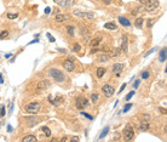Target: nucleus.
<instances>
[{"instance_id":"864d4df0","label":"nucleus","mask_w":167,"mask_h":142,"mask_svg":"<svg viewBox=\"0 0 167 142\" xmlns=\"http://www.w3.org/2000/svg\"><path fill=\"white\" fill-rule=\"evenodd\" d=\"M0 83H1V84H4V77H3V75H0Z\"/></svg>"},{"instance_id":"5701e85b","label":"nucleus","mask_w":167,"mask_h":142,"mask_svg":"<svg viewBox=\"0 0 167 142\" xmlns=\"http://www.w3.org/2000/svg\"><path fill=\"white\" fill-rule=\"evenodd\" d=\"M143 22H144V18H143V17H138L136 21H134V26H136V27H138V28H140V27H142V24H143Z\"/></svg>"},{"instance_id":"a878e982","label":"nucleus","mask_w":167,"mask_h":142,"mask_svg":"<svg viewBox=\"0 0 167 142\" xmlns=\"http://www.w3.org/2000/svg\"><path fill=\"white\" fill-rule=\"evenodd\" d=\"M108 132H109V126H105V128L103 129V131L101 132V135H99V139H103L104 136H107Z\"/></svg>"},{"instance_id":"2f4dec72","label":"nucleus","mask_w":167,"mask_h":142,"mask_svg":"<svg viewBox=\"0 0 167 142\" xmlns=\"http://www.w3.org/2000/svg\"><path fill=\"white\" fill-rule=\"evenodd\" d=\"M133 95H134V91H131V92H129V94H127V96L125 97V100H126V101H130V100L133 97Z\"/></svg>"},{"instance_id":"4d7b16f0","label":"nucleus","mask_w":167,"mask_h":142,"mask_svg":"<svg viewBox=\"0 0 167 142\" xmlns=\"http://www.w3.org/2000/svg\"><path fill=\"white\" fill-rule=\"evenodd\" d=\"M166 73H167V67H166Z\"/></svg>"},{"instance_id":"2eb2a0df","label":"nucleus","mask_w":167,"mask_h":142,"mask_svg":"<svg viewBox=\"0 0 167 142\" xmlns=\"http://www.w3.org/2000/svg\"><path fill=\"white\" fill-rule=\"evenodd\" d=\"M105 29H109V30H115V29L118 28V26H116V23H114V22H107L104 24Z\"/></svg>"},{"instance_id":"09e8293b","label":"nucleus","mask_w":167,"mask_h":142,"mask_svg":"<svg viewBox=\"0 0 167 142\" xmlns=\"http://www.w3.org/2000/svg\"><path fill=\"white\" fill-rule=\"evenodd\" d=\"M102 1H103L104 4H107V5H109V4L111 3V0H102Z\"/></svg>"},{"instance_id":"ea45409f","label":"nucleus","mask_w":167,"mask_h":142,"mask_svg":"<svg viewBox=\"0 0 167 142\" xmlns=\"http://www.w3.org/2000/svg\"><path fill=\"white\" fill-rule=\"evenodd\" d=\"M138 86H139V80H136V82H134V84H133V88H134V89H137Z\"/></svg>"},{"instance_id":"4468645a","label":"nucleus","mask_w":167,"mask_h":142,"mask_svg":"<svg viewBox=\"0 0 167 142\" xmlns=\"http://www.w3.org/2000/svg\"><path fill=\"white\" fill-rule=\"evenodd\" d=\"M68 15H64V14H58V15H56V17H55V20L57 22H64V21H67L68 20Z\"/></svg>"},{"instance_id":"9b49d317","label":"nucleus","mask_w":167,"mask_h":142,"mask_svg":"<svg viewBox=\"0 0 167 142\" xmlns=\"http://www.w3.org/2000/svg\"><path fill=\"white\" fill-rule=\"evenodd\" d=\"M39 123V119L36 117H28L25 119V125H27L28 128H33L35 125Z\"/></svg>"},{"instance_id":"aec40b11","label":"nucleus","mask_w":167,"mask_h":142,"mask_svg":"<svg viewBox=\"0 0 167 142\" xmlns=\"http://www.w3.org/2000/svg\"><path fill=\"white\" fill-rule=\"evenodd\" d=\"M119 22L121 23L122 26H125V27H130L131 26V22L127 20V18H124V17H119Z\"/></svg>"},{"instance_id":"7ed1b4c3","label":"nucleus","mask_w":167,"mask_h":142,"mask_svg":"<svg viewBox=\"0 0 167 142\" xmlns=\"http://www.w3.org/2000/svg\"><path fill=\"white\" fill-rule=\"evenodd\" d=\"M122 135H124V139H125L126 141H130V140H132L133 137H134V130H133V128L131 125L127 124L125 128H124Z\"/></svg>"},{"instance_id":"72a5a7b5","label":"nucleus","mask_w":167,"mask_h":142,"mask_svg":"<svg viewBox=\"0 0 167 142\" xmlns=\"http://www.w3.org/2000/svg\"><path fill=\"white\" fill-rule=\"evenodd\" d=\"M83 115V117H86L87 119H90V120H93V117H92V115H90V114L88 113H85V112H82V113H81Z\"/></svg>"},{"instance_id":"e433bc0d","label":"nucleus","mask_w":167,"mask_h":142,"mask_svg":"<svg viewBox=\"0 0 167 142\" xmlns=\"http://www.w3.org/2000/svg\"><path fill=\"white\" fill-rule=\"evenodd\" d=\"M0 112H1V114H0V115H1V117H4V115H5V106H1Z\"/></svg>"},{"instance_id":"58836bf2","label":"nucleus","mask_w":167,"mask_h":142,"mask_svg":"<svg viewBox=\"0 0 167 142\" xmlns=\"http://www.w3.org/2000/svg\"><path fill=\"white\" fill-rule=\"evenodd\" d=\"M81 34H82V35L87 34V29H85V27H81Z\"/></svg>"},{"instance_id":"c85d7f7f","label":"nucleus","mask_w":167,"mask_h":142,"mask_svg":"<svg viewBox=\"0 0 167 142\" xmlns=\"http://www.w3.org/2000/svg\"><path fill=\"white\" fill-rule=\"evenodd\" d=\"M7 18H10V20H15V18L18 17V14H11V12H9V14L6 15Z\"/></svg>"},{"instance_id":"49530a36","label":"nucleus","mask_w":167,"mask_h":142,"mask_svg":"<svg viewBox=\"0 0 167 142\" xmlns=\"http://www.w3.org/2000/svg\"><path fill=\"white\" fill-rule=\"evenodd\" d=\"M137 1H138L139 4H143V5H144V4H145L146 1H148V0H137Z\"/></svg>"},{"instance_id":"a211bd4d","label":"nucleus","mask_w":167,"mask_h":142,"mask_svg":"<svg viewBox=\"0 0 167 142\" xmlns=\"http://www.w3.org/2000/svg\"><path fill=\"white\" fill-rule=\"evenodd\" d=\"M121 50L122 51H127V36L124 35L122 36V40H121Z\"/></svg>"},{"instance_id":"20e7f679","label":"nucleus","mask_w":167,"mask_h":142,"mask_svg":"<svg viewBox=\"0 0 167 142\" xmlns=\"http://www.w3.org/2000/svg\"><path fill=\"white\" fill-rule=\"evenodd\" d=\"M87 106H88V100H87L86 97L80 96V97H78L76 101H75V107H76L78 109H83V108H86Z\"/></svg>"},{"instance_id":"9d476101","label":"nucleus","mask_w":167,"mask_h":142,"mask_svg":"<svg viewBox=\"0 0 167 142\" xmlns=\"http://www.w3.org/2000/svg\"><path fill=\"white\" fill-rule=\"evenodd\" d=\"M63 67H64V69L67 72H73L75 69V64H74V62L72 60H67L63 62Z\"/></svg>"},{"instance_id":"8fccbe9b","label":"nucleus","mask_w":167,"mask_h":142,"mask_svg":"<svg viewBox=\"0 0 167 142\" xmlns=\"http://www.w3.org/2000/svg\"><path fill=\"white\" fill-rule=\"evenodd\" d=\"M160 112H161V113L167 114V109H164V108H160Z\"/></svg>"},{"instance_id":"bb28decb","label":"nucleus","mask_w":167,"mask_h":142,"mask_svg":"<svg viewBox=\"0 0 167 142\" xmlns=\"http://www.w3.org/2000/svg\"><path fill=\"white\" fill-rule=\"evenodd\" d=\"M99 41H101V38H97V39H93L91 41V46L92 47H96L99 45Z\"/></svg>"},{"instance_id":"6ab92c4d","label":"nucleus","mask_w":167,"mask_h":142,"mask_svg":"<svg viewBox=\"0 0 167 142\" xmlns=\"http://www.w3.org/2000/svg\"><path fill=\"white\" fill-rule=\"evenodd\" d=\"M149 129V124H148V121H142L140 124H139V130L140 131H146Z\"/></svg>"},{"instance_id":"39448f33","label":"nucleus","mask_w":167,"mask_h":142,"mask_svg":"<svg viewBox=\"0 0 167 142\" xmlns=\"http://www.w3.org/2000/svg\"><path fill=\"white\" fill-rule=\"evenodd\" d=\"M73 15L75 17H81V18H90V20L94 18V15L92 12H83L81 10H74Z\"/></svg>"},{"instance_id":"dca6fc26","label":"nucleus","mask_w":167,"mask_h":142,"mask_svg":"<svg viewBox=\"0 0 167 142\" xmlns=\"http://www.w3.org/2000/svg\"><path fill=\"white\" fill-rule=\"evenodd\" d=\"M22 141L23 142H36L38 139H36L34 135H28V136H25V137H23Z\"/></svg>"},{"instance_id":"7c9ffc66","label":"nucleus","mask_w":167,"mask_h":142,"mask_svg":"<svg viewBox=\"0 0 167 142\" xmlns=\"http://www.w3.org/2000/svg\"><path fill=\"white\" fill-rule=\"evenodd\" d=\"M131 107H132V103H127L125 107H124V109H122V112L124 113H126V112H129L130 109H131Z\"/></svg>"},{"instance_id":"412c9836","label":"nucleus","mask_w":167,"mask_h":142,"mask_svg":"<svg viewBox=\"0 0 167 142\" xmlns=\"http://www.w3.org/2000/svg\"><path fill=\"white\" fill-rule=\"evenodd\" d=\"M105 68L104 67H98L97 68V77L98 78H102V77H103V75L105 74Z\"/></svg>"},{"instance_id":"c756f323","label":"nucleus","mask_w":167,"mask_h":142,"mask_svg":"<svg viewBox=\"0 0 167 142\" xmlns=\"http://www.w3.org/2000/svg\"><path fill=\"white\" fill-rule=\"evenodd\" d=\"M7 36H9V32H7V30H1L0 38H1V39H6Z\"/></svg>"},{"instance_id":"cd10ccee","label":"nucleus","mask_w":167,"mask_h":142,"mask_svg":"<svg viewBox=\"0 0 167 142\" xmlns=\"http://www.w3.org/2000/svg\"><path fill=\"white\" fill-rule=\"evenodd\" d=\"M91 100H92V102L96 104V103L98 102V94H92V95H91Z\"/></svg>"},{"instance_id":"37998d69","label":"nucleus","mask_w":167,"mask_h":142,"mask_svg":"<svg viewBox=\"0 0 167 142\" xmlns=\"http://www.w3.org/2000/svg\"><path fill=\"white\" fill-rule=\"evenodd\" d=\"M153 23H154L153 20H149V21H148V27H151V26H153Z\"/></svg>"},{"instance_id":"0eeeda50","label":"nucleus","mask_w":167,"mask_h":142,"mask_svg":"<svg viewBox=\"0 0 167 142\" xmlns=\"http://www.w3.org/2000/svg\"><path fill=\"white\" fill-rule=\"evenodd\" d=\"M159 7V0H148L145 3V10L146 11H154Z\"/></svg>"},{"instance_id":"79ce46f5","label":"nucleus","mask_w":167,"mask_h":142,"mask_svg":"<svg viewBox=\"0 0 167 142\" xmlns=\"http://www.w3.org/2000/svg\"><path fill=\"white\" fill-rule=\"evenodd\" d=\"M70 141H79V137H78V136H73V137L70 139Z\"/></svg>"},{"instance_id":"6e6552de","label":"nucleus","mask_w":167,"mask_h":142,"mask_svg":"<svg viewBox=\"0 0 167 142\" xmlns=\"http://www.w3.org/2000/svg\"><path fill=\"white\" fill-rule=\"evenodd\" d=\"M53 1L62 7H70L75 4V0H53Z\"/></svg>"},{"instance_id":"de8ad7c7","label":"nucleus","mask_w":167,"mask_h":142,"mask_svg":"<svg viewBox=\"0 0 167 142\" xmlns=\"http://www.w3.org/2000/svg\"><path fill=\"white\" fill-rule=\"evenodd\" d=\"M12 130H14V128H12V126H11V125H9V126H7V131L12 132Z\"/></svg>"},{"instance_id":"c9c22d12","label":"nucleus","mask_w":167,"mask_h":142,"mask_svg":"<svg viewBox=\"0 0 167 142\" xmlns=\"http://www.w3.org/2000/svg\"><path fill=\"white\" fill-rule=\"evenodd\" d=\"M80 49H81V46L79 44H74V47H73L74 51H80Z\"/></svg>"},{"instance_id":"393cba45","label":"nucleus","mask_w":167,"mask_h":142,"mask_svg":"<svg viewBox=\"0 0 167 142\" xmlns=\"http://www.w3.org/2000/svg\"><path fill=\"white\" fill-rule=\"evenodd\" d=\"M67 32L69 36H74V26H67Z\"/></svg>"},{"instance_id":"3c124183","label":"nucleus","mask_w":167,"mask_h":142,"mask_svg":"<svg viewBox=\"0 0 167 142\" xmlns=\"http://www.w3.org/2000/svg\"><path fill=\"white\" fill-rule=\"evenodd\" d=\"M119 139H120V135H119V132H118V135L114 136V140H119Z\"/></svg>"},{"instance_id":"f3484780","label":"nucleus","mask_w":167,"mask_h":142,"mask_svg":"<svg viewBox=\"0 0 167 142\" xmlns=\"http://www.w3.org/2000/svg\"><path fill=\"white\" fill-rule=\"evenodd\" d=\"M50 85L49 80H41V82L38 83V89L41 90V89H45V88H47V86Z\"/></svg>"},{"instance_id":"a19ab883","label":"nucleus","mask_w":167,"mask_h":142,"mask_svg":"<svg viewBox=\"0 0 167 142\" xmlns=\"http://www.w3.org/2000/svg\"><path fill=\"white\" fill-rule=\"evenodd\" d=\"M35 43H39V38H35V39H34V40H31V41H30L29 44H35Z\"/></svg>"},{"instance_id":"1a4fd4ad","label":"nucleus","mask_w":167,"mask_h":142,"mask_svg":"<svg viewBox=\"0 0 167 142\" xmlns=\"http://www.w3.org/2000/svg\"><path fill=\"white\" fill-rule=\"evenodd\" d=\"M124 69V64L122 63H115L113 64V67H111V71L114 73L116 77H121V72Z\"/></svg>"},{"instance_id":"f8f14e48","label":"nucleus","mask_w":167,"mask_h":142,"mask_svg":"<svg viewBox=\"0 0 167 142\" xmlns=\"http://www.w3.org/2000/svg\"><path fill=\"white\" fill-rule=\"evenodd\" d=\"M167 60V47H164V49L160 50V55H159V61L160 62H164V61Z\"/></svg>"},{"instance_id":"473e14b6","label":"nucleus","mask_w":167,"mask_h":142,"mask_svg":"<svg viewBox=\"0 0 167 142\" xmlns=\"http://www.w3.org/2000/svg\"><path fill=\"white\" fill-rule=\"evenodd\" d=\"M149 75H150L149 72H143V73H142V78L143 79H148V78H149Z\"/></svg>"},{"instance_id":"b1692460","label":"nucleus","mask_w":167,"mask_h":142,"mask_svg":"<svg viewBox=\"0 0 167 142\" xmlns=\"http://www.w3.org/2000/svg\"><path fill=\"white\" fill-rule=\"evenodd\" d=\"M109 57H110V56H108V55L103 53V55H101V56L98 57V61H99V62H107V61L109 60Z\"/></svg>"},{"instance_id":"f704fd0d","label":"nucleus","mask_w":167,"mask_h":142,"mask_svg":"<svg viewBox=\"0 0 167 142\" xmlns=\"http://www.w3.org/2000/svg\"><path fill=\"white\" fill-rule=\"evenodd\" d=\"M156 50H157V47H154V49H150L149 51H148V52L145 53V57H146V56H149L150 53H153V52H155V51H156Z\"/></svg>"},{"instance_id":"6e6d98bb","label":"nucleus","mask_w":167,"mask_h":142,"mask_svg":"<svg viewBox=\"0 0 167 142\" xmlns=\"http://www.w3.org/2000/svg\"><path fill=\"white\" fill-rule=\"evenodd\" d=\"M68 140H69L68 137H63V139L61 140V141H62V142H66V141H68Z\"/></svg>"},{"instance_id":"f03ea898","label":"nucleus","mask_w":167,"mask_h":142,"mask_svg":"<svg viewBox=\"0 0 167 142\" xmlns=\"http://www.w3.org/2000/svg\"><path fill=\"white\" fill-rule=\"evenodd\" d=\"M24 109L27 110L28 113L35 114V113H38V112H40V109H41V104H40L39 102H31V103H29V104H27V106L24 107Z\"/></svg>"},{"instance_id":"5fc2aeb1","label":"nucleus","mask_w":167,"mask_h":142,"mask_svg":"<svg viewBox=\"0 0 167 142\" xmlns=\"http://www.w3.org/2000/svg\"><path fill=\"white\" fill-rule=\"evenodd\" d=\"M143 119H145V120H149V115H143Z\"/></svg>"},{"instance_id":"a18cd8bd","label":"nucleus","mask_w":167,"mask_h":142,"mask_svg":"<svg viewBox=\"0 0 167 142\" xmlns=\"http://www.w3.org/2000/svg\"><path fill=\"white\" fill-rule=\"evenodd\" d=\"M125 88H126V84H122L121 88H120V90H119V92H121V91H122L124 89H125Z\"/></svg>"},{"instance_id":"f257e3e1","label":"nucleus","mask_w":167,"mask_h":142,"mask_svg":"<svg viewBox=\"0 0 167 142\" xmlns=\"http://www.w3.org/2000/svg\"><path fill=\"white\" fill-rule=\"evenodd\" d=\"M49 75L52 79H55L57 83H62L66 80V74L58 68H51L49 71Z\"/></svg>"},{"instance_id":"ddd939ff","label":"nucleus","mask_w":167,"mask_h":142,"mask_svg":"<svg viewBox=\"0 0 167 142\" xmlns=\"http://www.w3.org/2000/svg\"><path fill=\"white\" fill-rule=\"evenodd\" d=\"M121 47H115V49H113L110 51V53H109V56L110 57H119L120 56V53H121Z\"/></svg>"},{"instance_id":"603ef678","label":"nucleus","mask_w":167,"mask_h":142,"mask_svg":"<svg viewBox=\"0 0 167 142\" xmlns=\"http://www.w3.org/2000/svg\"><path fill=\"white\" fill-rule=\"evenodd\" d=\"M11 56H12V53H6V55H5V57H6V58H10Z\"/></svg>"},{"instance_id":"c03bdc74","label":"nucleus","mask_w":167,"mask_h":142,"mask_svg":"<svg viewBox=\"0 0 167 142\" xmlns=\"http://www.w3.org/2000/svg\"><path fill=\"white\" fill-rule=\"evenodd\" d=\"M51 12V7H46L45 9V14H50Z\"/></svg>"},{"instance_id":"4c0bfd02","label":"nucleus","mask_w":167,"mask_h":142,"mask_svg":"<svg viewBox=\"0 0 167 142\" xmlns=\"http://www.w3.org/2000/svg\"><path fill=\"white\" fill-rule=\"evenodd\" d=\"M47 36H49V39H50V41H51V43H55V38H53L50 33H47Z\"/></svg>"},{"instance_id":"4be33fe9","label":"nucleus","mask_w":167,"mask_h":142,"mask_svg":"<svg viewBox=\"0 0 167 142\" xmlns=\"http://www.w3.org/2000/svg\"><path fill=\"white\" fill-rule=\"evenodd\" d=\"M42 132H44V135L47 136V137H50L51 136V130H50V128H47V126H41V129H40Z\"/></svg>"},{"instance_id":"423d86ee","label":"nucleus","mask_w":167,"mask_h":142,"mask_svg":"<svg viewBox=\"0 0 167 142\" xmlns=\"http://www.w3.org/2000/svg\"><path fill=\"white\" fill-rule=\"evenodd\" d=\"M102 92L107 97H110L111 95H114L115 89H114V86L110 85V84H105V85L102 86Z\"/></svg>"}]
</instances>
